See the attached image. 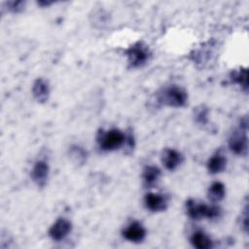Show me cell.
<instances>
[{"label":"cell","mask_w":249,"mask_h":249,"mask_svg":"<svg viewBox=\"0 0 249 249\" xmlns=\"http://www.w3.org/2000/svg\"><path fill=\"white\" fill-rule=\"evenodd\" d=\"M225 194L226 189L224 184L221 182H214L208 190V197L214 202L222 200L225 196Z\"/></svg>","instance_id":"cell-15"},{"label":"cell","mask_w":249,"mask_h":249,"mask_svg":"<svg viewBox=\"0 0 249 249\" xmlns=\"http://www.w3.org/2000/svg\"><path fill=\"white\" fill-rule=\"evenodd\" d=\"M226 163H227L226 158L222 154L217 153L209 159L207 162V168L210 173L216 174L225 169Z\"/></svg>","instance_id":"cell-12"},{"label":"cell","mask_w":249,"mask_h":249,"mask_svg":"<svg viewBox=\"0 0 249 249\" xmlns=\"http://www.w3.org/2000/svg\"><path fill=\"white\" fill-rule=\"evenodd\" d=\"M159 99L161 103L165 105L172 107H181L186 104L187 92L180 87L171 86L167 89H164L163 91L160 93Z\"/></svg>","instance_id":"cell-3"},{"label":"cell","mask_w":249,"mask_h":249,"mask_svg":"<svg viewBox=\"0 0 249 249\" xmlns=\"http://www.w3.org/2000/svg\"><path fill=\"white\" fill-rule=\"evenodd\" d=\"M70 158L78 163H84L87 158V153L85 150L79 146H72L69 151Z\"/></svg>","instance_id":"cell-17"},{"label":"cell","mask_w":249,"mask_h":249,"mask_svg":"<svg viewBox=\"0 0 249 249\" xmlns=\"http://www.w3.org/2000/svg\"><path fill=\"white\" fill-rule=\"evenodd\" d=\"M123 235L131 242H140L145 238L146 230L139 222H132L124 230Z\"/></svg>","instance_id":"cell-7"},{"label":"cell","mask_w":249,"mask_h":249,"mask_svg":"<svg viewBox=\"0 0 249 249\" xmlns=\"http://www.w3.org/2000/svg\"><path fill=\"white\" fill-rule=\"evenodd\" d=\"M231 77L232 82L238 84L245 90L247 89L248 83H247V69L246 68H240L238 71L232 72Z\"/></svg>","instance_id":"cell-16"},{"label":"cell","mask_w":249,"mask_h":249,"mask_svg":"<svg viewBox=\"0 0 249 249\" xmlns=\"http://www.w3.org/2000/svg\"><path fill=\"white\" fill-rule=\"evenodd\" d=\"M187 212L192 219L198 220L202 217H206L208 219L217 218L220 216L221 210L217 206H209L203 203H196L195 200L190 199L187 201Z\"/></svg>","instance_id":"cell-2"},{"label":"cell","mask_w":249,"mask_h":249,"mask_svg":"<svg viewBox=\"0 0 249 249\" xmlns=\"http://www.w3.org/2000/svg\"><path fill=\"white\" fill-rule=\"evenodd\" d=\"M245 131L246 129L241 127L240 132H235L230 138V149L236 155H245L247 152V135Z\"/></svg>","instance_id":"cell-6"},{"label":"cell","mask_w":249,"mask_h":249,"mask_svg":"<svg viewBox=\"0 0 249 249\" xmlns=\"http://www.w3.org/2000/svg\"><path fill=\"white\" fill-rule=\"evenodd\" d=\"M196 119L200 124H205L207 121V110L201 108L198 112L196 114Z\"/></svg>","instance_id":"cell-19"},{"label":"cell","mask_w":249,"mask_h":249,"mask_svg":"<svg viewBox=\"0 0 249 249\" xmlns=\"http://www.w3.org/2000/svg\"><path fill=\"white\" fill-rule=\"evenodd\" d=\"M49 176V165L44 160H37L32 168L31 177L33 181L40 187L45 186Z\"/></svg>","instance_id":"cell-8"},{"label":"cell","mask_w":249,"mask_h":249,"mask_svg":"<svg viewBox=\"0 0 249 249\" xmlns=\"http://www.w3.org/2000/svg\"><path fill=\"white\" fill-rule=\"evenodd\" d=\"M145 205L146 207L153 211V212H159L162 211L166 208V201L165 198L158 194H147L145 196Z\"/></svg>","instance_id":"cell-10"},{"label":"cell","mask_w":249,"mask_h":249,"mask_svg":"<svg viewBox=\"0 0 249 249\" xmlns=\"http://www.w3.org/2000/svg\"><path fill=\"white\" fill-rule=\"evenodd\" d=\"M125 141L124 134L120 129H110L108 131H101L97 135V142L99 147L104 151H113L119 149Z\"/></svg>","instance_id":"cell-1"},{"label":"cell","mask_w":249,"mask_h":249,"mask_svg":"<svg viewBox=\"0 0 249 249\" xmlns=\"http://www.w3.org/2000/svg\"><path fill=\"white\" fill-rule=\"evenodd\" d=\"M32 93H33V96L35 97V99L38 100L39 102L47 101V99L49 97V93H50V89H49L48 83L42 78L37 79L33 84Z\"/></svg>","instance_id":"cell-11"},{"label":"cell","mask_w":249,"mask_h":249,"mask_svg":"<svg viewBox=\"0 0 249 249\" xmlns=\"http://www.w3.org/2000/svg\"><path fill=\"white\" fill-rule=\"evenodd\" d=\"M125 53L131 67H140L144 65L149 58V50L147 46L141 42H137L130 46L125 51Z\"/></svg>","instance_id":"cell-4"},{"label":"cell","mask_w":249,"mask_h":249,"mask_svg":"<svg viewBox=\"0 0 249 249\" xmlns=\"http://www.w3.org/2000/svg\"><path fill=\"white\" fill-rule=\"evenodd\" d=\"M8 9L12 12H19L23 9L24 7V2L22 1H12V2H8Z\"/></svg>","instance_id":"cell-18"},{"label":"cell","mask_w":249,"mask_h":249,"mask_svg":"<svg viewBox=\"0 0 249 249\" xmlns=\"http://www.w3.org/2000/svg\"><path fill=\"white\" fill-rule=\"evenodd\" d=\"M192 244L198 249H208L212 246L211 239L203 231H196L191 237Z\"/></svg>","instance_id":"cell-14"},{"label":"cell","mask_w":249,"mask_h":249,"mask_svg":"<svg viewBox=\"0 0 249 249\" xmlns=\"http://www.w3.org/2000/svg\"><path fill=\"white\" fill-rule=\"evenodd\" d=\"M160 176V170L155 166V165H147L143 169L142 178L144 181V184L147 187H151L156 184V182L159 180Z\"/></svg>","instance_id":"cell-13"},{"label":"cell","mask_w":249,"mask_h":249,"mask_svg":"<svg viewBox=\"0 0 249 249\" xmlns=\"http://www.w3.org/2000/svg\"><path fill=\"white\" fill-rule=\"evenodd\" d=\"M182 155L174 149H165L161 154V161L166 169L173 170L182 162Z\"/></svg>","instance_id":"cell-9"},{"label":"cell","mask_w":249,"mask_h":249,"mask_svg":"<svg viewBox=\"0 0 249 249\" xmlns=\"http://www.w3.org/2000/svg\"><path fill=\"white\" fill-rule=\"evenodd\" d=\"M71 229L72 225L68 220L64 218H59L50 228L49 235L52 239L59 241L68 235V233L71 231Z\"/></svg>","instance_id":"cell-5"}]
</instances>
